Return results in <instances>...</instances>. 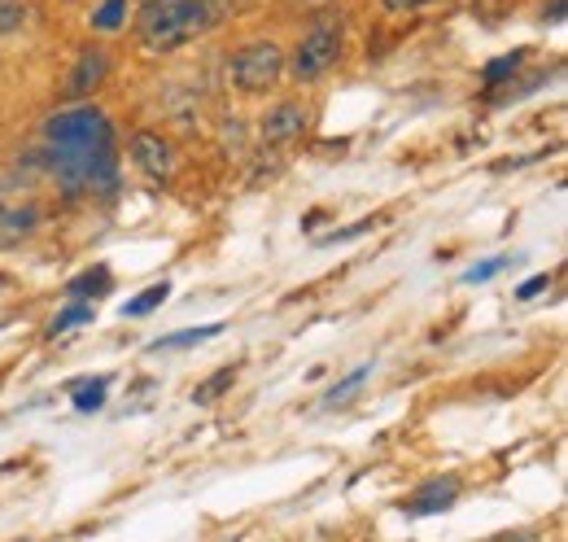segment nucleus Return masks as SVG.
Listing matches in <instances>:
<instances>
[{"label": "nucleus", "mask_w": 568, "mask_h": 542, "mask_svg": "<svg viewBox=\"0 0 568 542\" xmlns=\"http://www.w3.org/2000/svg\"><path fill=\"white\" fill-rule=\"evenodd\" d=\"M105 289H110V267H92L66 285V298H88V293H105Z\"/></svg>", "instance_id": "obj_13"}, {"label": "nucleus", "mask_w": 568, "mask_h": 542, "mask_svg": "<svg viewBox=\"0 0 568 542\" xmlns=\"http://www.w3.org/2000/svg\"><path fill=\"white\" fill-rule=\"evenodd\" d=\"M22 22H26V4L22 0H0V35L22 31Z\"/></svg>", "instance_id": "obj_19"}, {"label": "nucleus", "mask_w": 568, "mask_h": 542, "mask_svg": "<svg viewBox=\"0 0 568 542\" xmlns=\"http://www.w3.org/2000/svg\"><path fill=\"white\" fill-rule=\"evenodd\" d=\"M110 70H114L110 53H105L101 44H88V48L79 53V61H75L70 79H66V101H70V105H83V101H92V96H96V92L110 83Z\"/></svg>", "instance_id": "obj_5"}, {"label": "nucleus", "mask_w": 568, "mask_h": 542, "mask_svg": "<svg viewBox=\"0 0 568 542\" xmlns=\"http://www.w3.org/2000/svg\"><path fill=\"white\" fill-rule=\"evenodd\" d=\"M44 145H48V171L66 197H114L118 193L114 123L92 101L48 114Z\"/></svg>", "instance_id": "obj_1"}, {"label": "nucleus", "mask_w": 568, "mask_h": 542, "mask_svg": "<svg viewBox=\"0 0 568 542\" xmlns=\"http://www.w3.org/2000/svg\"><path fill=\"white\" fill-rule=\"evenodd\" d=\"M341 53H345V22H341V13H319L310 22V31L297 39V48L288 53L284 70L293 74V83H315V79H323L341 61Z\"/></svg>", "instance_id": "obj_3"}, {"label": "nucleus", "mask_w": 568, "mask_h": 542, "mask_svg": "<svg viewBox=\"0 0 568 542\" xmlns=\"http://www.w3.org/2000/svg\"><path fill=\"white\" fill-rule=\"evenodd\" d=\"M306 123H310V109H306L302 101H281V105H272V109L259 118V140H263L268 149L293 145V140L306 131Z\"/></svg>", "instance_id": "obj_7"}, {"label": "nucleus", "mask_w": 568, "mask_h": 542, "mask_svg": "<svg viewBox=\"0 0 568 542\" xmlns=\"http://www.w3.org/2000/svg\"><path fill=\"white\" fill-rule=\"evenodd\" d=\"M44 215L35 201H9L0 193V250H18L22 241H31L39 232Z\"/></svg>", "instance_id": "obj_8"}, {"label": "nucleus", "mask_w": 568, "mask_h": 542, "mask_svg": "<svg viewBox=\"0 0 568 542\" xmlns=\"http://www.w3.org/2000/svg\"><path fill=\"white\" fill-rule=\"evenodd\" d=\"M105 385H110L105 377L75 385V407H79V412H101V407H105Z\"/></svg>", "instance_id": "obj_16"}, {"label": "nucleus", "mask_w": 568, "mask_h": 542, "mask_svg": "<svg viewBox=\"0 0 568 542\" xmlns=\"http://www.w3.org/2000/svg\"><path fill=\"white\" fill-rule=\"evenodd\" d=\"M503 267H508V258H486V263H481V267H473V272H468L464 280H468V285H481V280H490V276H499Z\"/></svg>", "instance_id": "obj_20"}, {"label": "nucleus", "mask_w": 568, "mask_h": 542, "mask_svg": "<svg viewBox=\"0 0 568 542\" xmlns=\"http://www.w3.org/2000/svg\"><path fill=\"white\" fill-rule=\"evenodd\" d=\"M92 315H96V311H92V302H75V307H66V311L48 324V333L57 337V333H66V328H75V324H92Z\"/></svg>", "instance_id": "obj_18"}, {"label": "nucleus", "mask_w": 568, "mask_h": 542, "mask_svg": "<svg viewBox=\"0 0 568 542\" xmlns=\"http://www.w3.org/2000/svg\"><path fill=\"white\" fill-rule=\"evenodd\" d=\"M389 13H416V9H424L429 0H380Z\"/></svg>", "instance_id": "obj_22"}, {"label": "nucleus", "mask_w": 568, "mask_h": 542, "mask_svg": "<svg viewBox=\"0 0 568 542\" xmlns=\"http://www.w3.org/2000/svg\"><path fill=\"white\" fill-rule=\"evenodd\" d=\"M219 22V0H145L136 13V35L145 53H175Z\"/></svg>", "instance_id": "obj_2"}, {"label": "nucleus", "mask_w": 568, "mask_h": 542, "mask_svg": "<svg viewBox=\"0 0 568 542\" xmlns=\"http://www.w3.org/2000/svg\"><path fill=\"white\" fill-rule=\"evenodd\" d=\"M547 289H552V276L543 272V276H534V280H525V285L516 289V302H534V298L547 293Z\"/></svg>", "instance_id": "obj_21"}, {"label": "nucleus", "mask_w": 568, "mask_h": 542, "mask_svg": "<svg viewBox=\"0 0 568 542\" xmlns=\"http://www.w3.org/2000/svg\"><path fill=\"white\" fill-rule=\"evenodd\" d=\"M171 298V285L162 280V285H154V289H145L136 302H123V320H140V315H149V311H158L162 302Z\"/></svg>", "instance_id": "obj_11"}, {"label": "nucleus", "mask_w": 568, "mask_h": 542, "mask_svg": "<svg viewBox=\"0 0 568 542\" xmlns=\"http://www.w3.org/2000/svg\"><path fill=\"white\" fill-rule=\"evenodd\" d=\"M281 74H284V48L276 39H254V44L237 48L232 61H228V79L246 96H259V92L276 88Z\"/></svg>", "instance_id": "obj_4"}, {"label": "nucleus", "mask_w": 568, "mask_h": 542, "mask_svg": "<svg viewBox=\"0 0 568 542\" xmlns=\"http://www.w3.org/2000/svg\"><path fill=\"white\" fill-rule=\"evenodd\" d=\"M455 499H459V477H433V482H424L402 508H407L411 517H433V512H446Z\"/></svg>", "instance_id": "obj_9"}, {"label": "nucleus", "mask_w": 568, "mask_h": 542, "mask_svg": "<svg viewBox=\"0 0 568 542\" xmlns=\"http://www.w3.org/2000/svg\"><path fill=\"white\" fill-rule=\"evenodd\" d=\"M367 377H372V364L354 368L350 377H341V381H337V385H332V390L323 394V403H328V407H341V403H345V399H350V394H354V390H359V385H363Z\"/></svg>", "instance_id": "obj_15"}, {"label": "nucleus", "mask_w": 568, "mask_h": 542, "mask_svg": "<svg viewBox=\"0 0 568 542\" xmlns=\"http://www.w3.org/2000/svg\"><path fill=\"white\" fill-rule=\"evenodd\" d=\"M224 333V324L215 320V324H202V328H180V333H171V337H158V342H149V355H162V350H189V346H202V342H211V337H219Z\"/></svg>", "instance_id": "obj_10"}, {"label": "nucleus", "mask_w": 568, "mask_h": 542, "mask_svg": "<svg viewBox=\"0 0 568 542\" xmlns=\"http://www.w3.org/2000/svg\"><path fill=\"white\" fill-rule=\"evenodd\" d=\"M521 66H525V48H516V53H508V57L490 61V66L481 70V83H486V88H499V83H503V79H512Z\"/></svg>", "instance_id": "obj_12"}, {"label": "nucleus", "mask_w": 568, "mask_h": 542, "mask_svg": "<svg viewBox=\"0 0 568 542\" xmlns=\"http://www.w3.org/2000/svg\"><path fill=\"white\" fill-rule=\"evenodd\" d=\"M232 381H237V368H224V372H215L211 381H202V385L193 390V403H202V407H206V403H215L219 394H228V390H232Z\"/></svg>", "instance_id": "obj_14"}, {"label": "nucleus", "mask_w": 568, "mask_h": 542, "mask_svg": "<svg viewBox=\"0 0 568 542\" xmlns=\"http://www.w3.org/2000/svg\"><path fill=\"white\" fill-rule=\"evenodd\" d=\"M127 158L149 180H171L175 175V145L167 136H158V131H136L127 140Z\"/></svg>", "instance_id": "obj_6"}, {"label": "nucleus", "mask_w": 568, "mask_h": 542, "mask_svg": "<svg viewBox=\"0 0 568 542\" xmlns=\"http://www.w3.org/2000/svg\"><path fill=\"white\" fill-rule=\"evenodd\" d=\"M123 22H127V0H105V4L92 13V26H96V31H105V35H110V31H118Z\"/></svg>", "instance_id": "obj_17"}]
</instances>
